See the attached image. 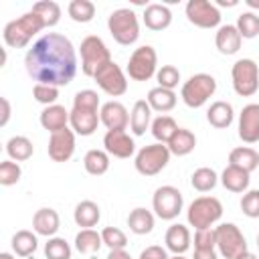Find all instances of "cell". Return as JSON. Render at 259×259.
I'll return each instance as SVG.
<instances>
[{
	"label": "cell",
	"mask_w": 259,
	"mask_h": 259,
	"mask_svg": "<svg viewBox=\"0 0 259 259\" xmlns=\"http://www.w3.org/2000/svg\"><path fill=\"white\" fill-rule=\"evenodd\" d=\"M77 51L61 32L42 34L24 55V69L36 81L45 85L63 87L77 75Z\"/></svg>",
	"instance_id": "cell-1"
},
{
	"label": "cell",
	"mask_w": 259,
	"mask_h": 259,
	"mask_svg": "<svg viewBox=\"0 0 259 259\" xmlns=\"http://www.w3.org/2000/svg\"><path fill=\"white\" fill-rule=\"evenodd\" d=\"M99 109H101V101L97 91L93 89L77 91L73 97V107L69 109V127L81 138L93 136L97 125L101 123Z\"/></svg>",
	"instance_id": "cell-2"
},
{
	"label": "cell",
	"mask_w": 259,
	"mask_h": 259,
	"mask_svg": "<svg viewBox=\"0 0 259 259\" xmlns=\"http://www.w3.org/2000/svg\"><path fill=\"white\" fill-rule=\"evenodd\" d=\"M42 28H45V22L40 20V16L34 10H28L22 16L6 22L2 30V38L10 49H24L32 40V36L38 34Z\"/></svg>",
	"instance_id": "cell-3"
},
{
	"label": "cell",
	"mask_w": 259,
	"mask_h": 259,
	"mask_svg": "<svg viewBox=\"0 0 259 259\" xmlns=\"http://www.w3.org/2000/svg\"><path fill=\"white\" fill-rule=\"evenodd\" d=\"M107 30L121 47H132L140 38V20L132 8H117L107 16Z\"/></svg>",
	"instance_id": "cell-4"
},
{
	"label": "cell",
	"mask_w": 259,
	"mask_h": 259,
	"mask_svg": "<svg viewBox=\"0 0 259 259\" xmlns=\"http://www.w3.org/2000/svg\"><path fill=\"white\" fill-rule=\"evenodd\" d=\"M223 217V202L217 196H198L186 208V221L194 231L212 229Z\"/></svg>",
	"instance_id": "cell-5"
},
{
	"label": "cell",
	"mask_w": 259,
	"mask_h": 259,
	"mask_svg": "<svg viewBox=\"0 0 259 259\" xmlns=\"http://www.w3.org/2000/svg\"><path fill=\"white\" fill-rule=\"evenodd\" d=\"M217 91V79L208 73H194L190 75L182 87H180V99L184 101L186 107L198 109L202 107Z\"/></svg>",
	"instance_id": "cell-6"
},
{
	"label": "cell",
	"mask_w": 259,
	"mask_h": 259,
	"mask_svg": "<svg viewBox=\"0 0 259 259\" xmlns=\"http://www.w3.org/2000/svg\"><path fill=\"white\" fill-rule=\"evenodd\" d=\"M79 53H81V71L85 77H95V73L111 61V53L107 49V45L103 42L101 36L97 34H89L81 40V47H79Z\"/></svg>",
	"instance_id": "cell-7"
},
{
	"label": "cell",
	"mask_w": 259,
	"mask_h": 259,
	"mask_svg": "<svg viewBox=\"0 0 259 259\" xmlns=\"http://www.w3.org/2000/svg\"><path fill=\"white\" fill-rule=\"evenodd\" d=\"M170 150L166 144H150V146H144L136 152L134 156V166L136 170L142 174V176H156L160 174L168 162H170Z\"/></svg>",
	"instance_id": "cell-8"
},
{
	"label": "cell",
	"mask_w": 259,
	"mask_h": 259,
	"mask_svg": "<svg viewBox=\"0 0 259 259\" xmlns=\"http://www.w3.org/2000/svg\"><path fill=\"white\" fill-rule=\"evenodd\" d=\"M125 73L132 81H148L158 73V53L152 45H142L130 55Z\"/></svg>",
	"instance_id": "cell-9"
},
{
	"label": "cell",
	"mask_w": 259,
	"mask_h": 259,
	"mask_svg": "<svg viewBox=\"0 0 259 259\" xmlns=\"http://www.w3.org/2000/svg\"><path fill=\"white\" fill-rule=\"evenodd\" d=\"M231 83L239 97H251L259 89V67L253 59H239L231 67Z\"/></svg>",
	"instance_id": "cell-10"
},
{
	"label": "cell",
	"mask_w": 259,
	"mask_h": 259,
	"mask_svg": "<svg viewBox=\"0 0 259 259\" xmlns=\"http://www.w3.org/2000/svg\"><path fill=\"white\" fill-rule=\"evenodd\" d=\"M214 241H217L219 255L225 259H235L241 253L249 251L247 239L235 223H221L219 227H214Z\"/></svg>",
	"instance_id": "cell-11"
},
{
	"label": "cell",
	"mask_w": 259,
	"mask_h": 259,
	"mask_svg": "<svg viewBox=\"0 0 259 259\" xmlns=\"http://www.w3.org/2000/svg\"><path fill=\"white\" fill-rule=\"evenodd\" d=\"M184 208V198H182V192L176 188V186H170V184H164V186H158L154 190V196H152V210L158 219L162 221H174Z\"/></svg>",
	"instance_id": "cell-12"
},
{
	"label": "cell",
	"mask_w": 259,
	"mask_h": 259,
	"mask_svg": "<svg viewBox=\"0 0 259 259\" xmlns=\"http://www.w3.org/2000/svg\"><path fill=\"white\" fill-rule=\"evenodd\" d=\"M95 83L97 87L107 93L109 97H119L127 91V77L123 73V69L111 59L109 63H105L97 73H95Z\"/></svg>",
	"instance_id": "cell-13"
},
{
	"label": "cell",
	"mask_w": 259,
	"mask_h": 259,
	"mask_svg": "<svg viewBox=\"0 0 259 259\" xmlns=\"http://www.w3.org/2000/svg\"><path fill=\"white\" fill-rule=\"evenodd\" d=\"M184 14H186L188 22L198 28H219L221 26V10L214 6V2L190 0V2H186Z\"/></svg>",
	"instance_id": "cell-14"
},
{
	"label": "cell",
	"mask_w": 259,
	"mask_h": 259,
	"mask_svg": "<svg viewBox=\"0 0 259 259\" xmlns=\"http://www.w3.org/2000/svg\"><path fill=\"white\" fill-rule=\"evenodd\" d=\"M75 132L71 127H65V130H59L55 134L49 136V146H47V152H49V158L53 162H69L75 154Z\"/></svg>",
	"instance_id": "cell-15"
},
{
	"label": "cell",
	"mask_w": 259,
	"mask_h": 259,
	"mask_svg": "<svg viewBox=\"0 0 259 259\" xmlns=\"http://www.w3.org/2000/svg\"><path fill=\"white\" fill-rule=\"evenodd\" d=\"M103 150L119 160H127L136 154V142L125 130H107L103 136Z\"/></svg>",
	"instance_id": "cell-16"
},
{
	"label": "cell",
	"mask_w": 259,
	"mask_h": 259,
	"mask_svg": "<svg viewBox=\"0 0 259 259\" xmlns=\"http://www.w3.org/2000/svg\"><path fill=\"white\" fill-rule=\"evenodd\" d=\"M237 134L245 144L259 142V103L243 105L237 121Z\"/></svg>",
	"instance_id": "cell-17"
},
{
	"label": "cell",
	"mask_w": 259,
	"mask_h": 259,
	"mask_svg": "<svg viewBox=\"0 0 259 259\" xmlns=\"http://www.w3.org/2000/svg\"><path fill=\"white\" fill-rule=\"evenodd\" d=\"M99 119L107 130H125L130 125V113L121 101H105L99 109Z\"/></svg>",
	"instance_id": "cell-18"
},
{
	"label": "cell",
	"mask_w": 259,
	"mask_h": 259,
	"mask_svg": "<svg viewBox=\"0 0 259 259\" xmlns=\"http://www.w3.org/2000/svg\"><path fill=\"white\" fill-rule=\"evenodd\" d=\"M142 20H144V24H146L148 30L160 32V30H166L172 24V12H170V8L166 4L152 2V4H148L144 8Z\"/></svg>",
	"instance_id": "cell-19"
},
{
	"label": "cell",
	"mask_w": 259,
	"mask_h": 259,
	"mask_svg": "<svg viewBox=\"0 0 259 259\" xmlns=\"http://www.w3.org/2000/svg\"><path fill=\"white\" fill-rule=\"evenodd\" d=\"M59 229H61V219H59V212L55 208L42 206L32 214V231L36 235L51 239L57 235Z\"/></svg>",
	"instance_id": "cell-20"
},
{
	"label": "cell",
	"mask_w": 259,
	"mask_h": 259,
	"mask_svg": "<svg viewBox=\"0 0 259 259\" xmlns=\"http://www.w3.org/2000/svg\"><path fill=\"white\" fill-rule=\"evenodd\" d=\"M214 45L219 49L221 55H237L241 45H243V36L239 34L237 26L235 24H221L217 28V34H214Z\"/></svg>",
	"instance_id": "cell-21"
},
{
	"label": "cell",
	"mask_w": 259,
	"mask_h": 259,
	"mask_svg": "<svg viewBox=\"0 0 259 259\" xmlns=\"http://www.w3.org/2000/svg\"><path fill=\"white\" fill-rule=\"evenodd\" d=\"M164 243H166V251H170L172 255H184L190 249L192 237L186 225L174 223L168 227L166 235H164Z\"/></svg>",
	"instance_id": "cell-22"
},
{
	"label": "cell",
	"mask_w": 259,
	"mask_h": 259,
	"mask_svg": "<svg viewBox=\"0 0 259 259\" xmlns=\"http://www.w3.org/2000/svg\"><path fill=\"white\" fill-rule=\"evenodd\" d=\"M40 125L49 132V134H55L59 130H65L69 127V109L65 105H47L42 111H40V117H38Z\"/></svg>",
	"instance_id": "cell-23"
},
{
	"label": "cell",
	"mask_w": 259,
	"mask_h": 259,
	"mask_svg": "<svg viewBox=\"0 0 259 259\" xmlns=\"http://www.w3.org/2000/svg\"><path fill=\"white\" fill-rule=\"evenodd\" d=\"M219 182L229 190V192H235V194H245L249 190V182H251V174L245 172L243 168H237V166H231L227 164V168L221 172L219 176Z\"/></svg>",
	"instance_id": "cell-24"
},
{
	"label": "cell",
	"mask_w": 259,
	"mask_h": 259,
	"mask_svg": "<svg viewBox=\"0 0 259 259\" xmlns=\"http://www.w3.org/2000/svg\"><path fill=\"white\" fill-rule=\"evenodd\" d=\"M152 125V107L146 99H138L130 111V130L134 136H144Z\"/></svg>",
	"instance_id": "cell-25"
},
{
	"label": "cell",
	"mask_w": 259,
	"mask_h": 259,
	"mask_svg": "<svg viewBox=\"0 0 259 259\" xmlns=\"http://www.w3.org/2000/svg\"><path fill=\"white\" fill-rule=\"evenodd\" d=\"M73 221L81 229H93L101 221V208L93 200H81L75 204L73 210Z\"/></svg>",
	"instance_id": "cell-26"
},
{
	"label": "cell",
	"mask_w": 259,
	"mask_h": 259,
	"mask_svg": "<svg viewBox=\"0 0 259 259\" xmlns=\"http://www.w3.org/2000/svg\"><path fill=\"white\" fill-rule=\"evenodd\" d=\"M148 105L152 107V111H158L162 115H166L168 111H172L176 107V101H178V95L172 91V89H164V87H152L148 91V97H146Z\"/></svg>",
	"instance_id": "cell-27"
},
{
	"label": "cell",
	"mask_w": 259,
	"mask_h": 259,
	"mask_svg": "<svg viewBox=\"0 0 259 259\" xmlns=\"http://www.w3.org/2000/svg\"><path fill=\"white\" fill-rule=\"evenodd\" d=\"M206 121L217 130H227L235 121V109L229 101H214L206 109Z\"/></svg>",
	"instance_id": "cell-28"
},
{
	"label": "cell",
	"mask_w": 259,
	"mask_h": 259,
	"mask_svg": "<svg viewBox=\"0 0 259 259\" xmlns=\"http://www.w3.org/2000/svg\"><path fill=\"white\" fill-rule=\"evenodd\" d=\"M156 225V214L144 206H136L127 214V227L134 235H150Z\"/></svg>",
	"instance_id": "cell-29"
},
{
	"label": "cell",
	"mask_w": 259,
	"mask_h": 259,
	"mask_svg": "<svg viewBox=\"0 0 259 259\" xmlns=\"http://www.w3.org/2000/svg\"><path fill=\"white\" fill-rule=\"evenodd\" d=\"M12 245V253L18 257H32L34 251L38 249V235L28 231V229H20L12 235L10 239Z\"/></svg>",
	"instance_id": "cell-30"
},
{
	"label": "cell",
	"mask_w": 259,
	"mask_h": 259,
	"mask_svg": "<svg viewBox=\"0 0 259 259\" xmlns=\"http://www.w3.org/2000/svg\"><path fill=\"white\" fill-rule=\"evenodd\" d=\"M229 164L237 166V168H243L245 172L251 174L253 170L259 168V154L251 146H239V148H233L229 152Z\"/></svg>",
	"instance_id": "cell-31"
},
{
	"label": "cell",
	"mask_w": 259,
	"mask_h": 259,
	"mask_svg": "<svg viewBox=\"0 0 259 259\" xmlns=\"http://www.w3.org/2000/svg\"><path fill=\"white\" fill-rule=\"evenodd\" d=\"M166 146L174 156H188L196 148V136L186 127H178Z\"/></svg>",
	"instance_id": "cell-32"
},
{
	"label": "cell",
	"mask_w": 259,
	"mask_h": 259,
	"mask_svg": "<svg viewBox=\"0 0 259 259\" xmlns=\"http://www.w3.org/2000/svg\"><path fill=\"white\" fill-rule=\"evenodd\" d=\"M101 247H103V239H101V233H97L95 229H81L75 235V249L81 255L93 257Z\"/></svg>",
	"instance_id": "cell-33"
},
{
	"label": "cell",
	"mask_w": 259,
	"mask_h": 259,
	"mask_svg": "<svg viewBox=\"0 0 259 259\" xmlns=\"http://www.w3.org/2000/svg\"><path fill=\"white\" fill-rule=\"evenodd\" d=\"M6 154H8V160L26 162L34 154V146L26 136H12L6 142Z\"/></svg>",
	"instance_id": "cell-34"
},
{
	"label": "cell",
	"mask_w": 259,
	"mask_h": 259,
	"mask_svg": "<svg viewBox=\"0 0 259 259\" xmlns=\"http://www.w3.org/2000/svg\"><path fill=\"white\" fill-rule=\"evenodd\" d=\"M83 166H85V172L91 174V176H103L107 170H109V154L105 150H89L85 156H83Z\"/></svg>",
	"instance_id": "cell-35"
},
{
	"label": "cell",
	"mask_w": 259,
	"mask_h": 259,
	"mask_svg": "<svg viewBox=\"0 0 259 259\" xmlns=\"http://www.w3.org/2000/svg\"><path fill=\"white\" fill-rule=\"evenodd\" d=\"M150 130H152V136L158 144H168L170 138L174 136V132L178 130V123L170 115H158L156 119H152Z\"/></svg>",
	"instance_id": "cell-36"
},
{
	"label": "cell",
	"mask_w": 259,
	"mask_h": 259,
	"mask_svg": "<svg viewBox=\"0 0 259 259\" xmlns=\"http://www.w3.org/2000/svg\"><path fill=\"white\" fill-rule=\"evenodd\" d=\"M190 184L196 192H210L217 184H219V174L208 168V166H202V168H196L190 176Z\"/></svg>",
	"instance_id": "cell-37"
},
{
	"label": "cell",
	"mask_w": 259,
	"mask_h": 259,
	"mask_svg": "<svg viewBox=\"0 0 259 259\" xmlns=\"http://www.w3.org/2000/svg\"><path fill=\"white\" fill-rule=\"evenodd\" d=\"M67 14H69L71 20L87 24L95 16V4L91 0H71L69 6H67Z\"/></svg>",
	"instance_id": "cell-38"
},
{
	"label": "cell",
	"mask_w": 259,
	"mask_h": 259,
	"mask_svg": "<svg viewBox=\"0 0 259 259\" xmlns=\"http://www.w3.org/2000/svg\"><path fill=\"white\" fill-rule=\"evenodd\" d=\"M30 10H34V12L40 16V20L45 22V28L57 26L59 20H61V6H59L57 2H53V0L36 2V4H32Z\"/></svg>",
	"instance_id": "cell-39"
},
{
	"label": "cell",
	"mask_w": 259,
	"mask_h": 259,
	"mask_svg": "<svg viewBox=\"0 0 259 259\" xmlns=\"http://www.w3.org/2000/svg\"><path fill=\"white\" fill-rule=\"evenodd\" d=\"M235 26L243 38H255L259 34V16L251 10H245L237 16Z\"/></svg>",
	"instance_id": "cell-40"
},
{
	"label": "cell",
	"mask_w": 259,
	"mask_h": 259,
	"mask_svg": "<svg viewBox=\"0 0 259 259\" xmlns=\"http://www.w3.org/2000/svg\"><path fill=\"white\" fill-rule=\"evenodd\" d=\"M71 245L63 239V237H51L47 243H45V257L47 259H71Z\"/></svg>",
	"instance_id": "cell-41"
},
{
	"label": "cell",
	"mask_w": 259,
	"mask_h": 259,
	"mask_svg": "<svg viewBox=\"0 0 259 259\" xmlns=\"http://www.w3.org/2000/svg\"><path fill=\"white\" fill-rule=\"evenodd\" d=\"M22 178V168L14 160H2L0 162V184L2 186H14Z\"/></svg>",
	"instance_id": "cell-42"
},
{
	"label": "cell",
	"mask_w": 259,
	"mask_h": 259,
	"mask_svg": "<svg viewBox=\"0 0 259 259\" xmlns=\"http://www.w3.org/2000/svg\"><path fill=\"white\" fill-rule=\"evenodd\" d=\"M101 239H103V245L109 251L125 249V245H127L125 233L121 229H117V227H105V229H101Z\"/></svg>",
	"instance_id": "cell-43"
},
{
	"label": "cell",
	"mask_w": 259,
	"mask_h": 259,
	"mask_svg": "<svg viewBox=\"0 0 259 259\" xmlns=\"http://www.w3.org/2000/svg\"><path fill=\"white\" fill-rule=\"evenodd\" d=\"M156 81H158V87H164V89H176L178 83H180V71L178 67L174 65H162L156 73Z\"/></svg>",
	"instance_id": "cell-44"
},
{
	"label": "cell",
	"mask_w": 259,
	"mask_h": 259,
	"mask_svg": "<svg viewBox=\"0 0 259 259\" xmlns=\"http://www.w3.org/2000/svg\"><path fill=\"white\" fill-rule=\"evenodd\" d=\"M32 97H34V101L42 103L45 107H47V105H55L57 99H59V87H55V85H45V83H34V87H32Z\"/></svg>",
	"instance_id": "cell-45"
},
{
	"label": "cell",
	"mask_w": 259,
	"mask_h": 259,
	"mask_svg": "<svg viewBox=\"0 0 259 259\" xmlns=\"http://www.w3.org/2000/svg\"><path fill=\"white\" fill-rule=\"evenodd\" d=\"M241 210L249 219H259V190L257 188L247 190L241 196Z\"/></svg>",
	"instance_id": "cell-46"
},
{
	"label": "cell",
	"mask_w": 259,
	"mask_h": 259,
	"mask_svg": "<svg viewBox=\"0 0 259 259\" xmlns=\"http://www.w3.org/2000/svg\"><path fill=\"white\" fill-rule=\"evenodd\" d=\"M194 249H217L214 229H202L194 233Z\"/></svg>",
	"instance_id": "cell-47"
},
{
	"label": "cell",
	"mask_w": 259,
	"mask_h": 259,
	"mask_svg": "<svg viewBox=\"0 0 259 259\" xmlns=\"http://www.w3.org/2000/svg\"><path fill=\"white\" fill-rule=\"evenodd\" d=\"M138 259H170V255H168L166 247L150 245V247H146V249L140 253V257H138Z\"/></svg>",
	"instance_id": "cell-48"
},
{
	"label": "cell",
	"mask_w": 259,
	"mask_h": 259,
	"mask_svg": "<svg viewBox=\"0 0 259 259\" xmlns=\"http://www.w3.org/2000/svg\"><path fill=\"white\" fill-rule=\"evenodd\" d=\"M192 259H219V251L217 249H194Z\"/></svg>",
	"instance_id": "cell-49"
},
{
	"label": "cell",
	"mask_w": 259,
	"mask_h": 259,
	"mask_svg": "<svg viewBox=\"0 0 259 259\" xmlns=\"http://www.w3.org/2000/svg\"><path fill=\"white\" fill-rule=\"evenodd\" d=\"M0 103H2V117H0V125L4 127V125L8 123V119H10V101H8L6 97H2V99H0Z\"/></svg>",
	"instance_id": "cell-50"
},
{
	"label": "cell",
	"mask_w": 259,
	"mask_h": 259,
	"mask_svg": "<svg viewBox=\"0 0 259 259\" xmlns=\"http://www.w3.org/2000/svg\"><path fill=\"white\" fill-rule=\"evenodd\" d=\"M107 259H132V255L125 249H117V251H109Z\"/></svg>",
	"instance_id": "cell-51"
},
{
	"label": "cell",
	"mask_w": 259,
	"mask_h": 259,
	"mask_svg": "<svg viewBox=\"0 0 259 259\" xmlns=\"http://www.w3.org/2000/svg\"><path fill=\"white\" fill-rule=\"evenodd\" d=\"M237 4H239L237 0H217V2H214L217 8H221V6H223V8H225V6H227V8H233V6H237Z\"/></svg>",
	"instance_id": "cell-52"
},
{
	"label": "cell",
	"mask_w": 259,
	"mask_h": 259,
	"mask_svg": "<svg viewBox=\"0 0 259 259\" xmlns=\"http://www.w3.org/2000/svg\"><path fill=\"white\" fill-rule=\"evenodd\" d=\"M235 259H259L255 253H251V251H245V253H241L239 257H235Z\"/></svg>",
	"instance_id": "cell-53"
},
{
	"label": "cell",
	"mask_w": 259,
	"mask_h": 259,
	"mask_svg": "<svg viewBox=\"0 0 259 259\" xmlns=\"http://www.w3.org/2000/svg\"><path fill=\"white\" fill-rule=\"evenodd\" d=\"M245 4L253 10V8H259V0H245Z\"/></svg>",
	"instance_id": "cell-54"
},
{
	"label": "cell",
	"mask_w": 259,
	"mask_h": 259,
	"mask_svg": "<svg viewBox=\"0 0 259 259\" xmlns=\"http://www.w3.org/2000/svg\"><path fill=\"white\" fill-rule=\"evenodd\" d=\"M0 259H14V255L8 253V251H4V253H0Z\"/></svg>",
	"instance_id": "cell-55"
},
{
	"label": "cell",
	"mask_w": 259,
	"mask_h": 259,
	"mask_svg": "<svg viewBox=\"0 0 259 259\" xmlns=\"http://www.w3.org/2000/svg\"><path fill=\"white\" fill-rule=\"evenodd\" d=\"M170 259H188V257H184V255H172Z\"/></svg>",
	"instance_id": "cell-56"
},
{
	"label": "cell",
	"mask_w": 259,
	"mask_h": 259,
	"mask_svg": "<svg viewBox=\"0 0 259 259\" xmlns=\"http://www.w3.org/2000/svg\"><path fill=\"white\" fill-rule=\"evenodd\" d=\"M257 249H259V233H257Z\"/></svg>",
	"instance_id": "cell-57"
}]
</instances>
